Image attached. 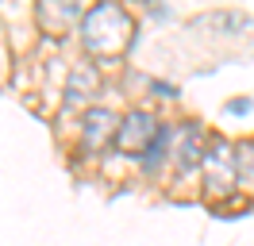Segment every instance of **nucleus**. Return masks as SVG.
<instances>
[{
    "label": "nucleus",
    "mask_w": 254,
    "mask_h": 246,
    "mask_svg": "<svg viewBox=\"0 0 254 246\" xmlns=\"http://www.w3.org/2000/svg\"><path fill=\"white\" fill-rule=\"evenodd\" d=\"M4 69H8V54H4V43H0V77H4Z\"/></svg>",
    "instance_id": "9d476101"
},
{
    "label": "nucleus",
    "mask_w": 254,
    "mask_h": 246,
    "mask_svg": "<svg viewBox=\"0 0 254 246\" xmlns=\"http://www.w3.org/2000/svg\"><path fill=\"white\" fill-rule=\"evenodd\" d=\"M227 112H231V116H247V112H251V100H247V96H239V100L227 104Z\"/></svg>",
    "instance_id": "6e6552de"
},
{
    "label": "nucleus",
    "mask_w": 254,
    "mask_h": 246,
    "mask_svg": "<svg viewBox=\"0 0 254 246\" xmlns=\"http://www.w3.org/2000/svg\"><path fill=\"white\" fill-rule=\"evenodd\" d=\"M162 123L150 116V112H127V120H120V131H116V146L124 154H146V146L154 142Z\"/></svg>",
    "instance_id": "7ed1b4c3"
},
{
    "label": "nucleus",
    "mask_w": 254,
    "mask_h": 246,
    "mask_svg": "<svg viewBox=\"0 0 254 246\" xmlns=\"http://www.w3.org/2000/svg\"><path fill=\"white\" fill-rule=\"evenodd\" d=\"M154 92H162V96H177L174 85H166V81H154Z\"/></svg>",
    "instance_id": "1a4fd4ad"
},
{
    "label": "nucleus",
    "mask_w": 254,
    "mask_h": 246,
    "mask_svg": "<svg viewBox=\"0 0 254 246\" xmlns=\"http://www.w3.org/2000/svg\"><path fill=\"white\" fill-rule=\"evenodd\" d=\"M96 89H100L96 65H93V62H77V65L69 69V77H65V108L85 104L89 96H96Z\"/></svg>",
    "instance_id": "20e7f679"
},
{
    "label": "nucleus",
    "mask_w": 254,
    "mask_h": 246,
    "mask_svg": "<svg viewBox=\"0 0 254 246\" xmlns=\"http://www.w3.org/2000/svg\"><path fill=\"white\" fill-rule=\"evenodd\" d=\"M170 138H174V131H170V127H158L154 142H150V146H146V154H143V166H146V169H158V166H162V158H166V150H170Z\"/></svg>",
    "instance_id": "0eeeda50"
},
{
    "label": "nucleus",
    "mask_w": 254,
    "mask_h": 246,
    "mask_svg": "<svg viewBox=\"0 0 254 246\" xmlns=\"http://www.w3.org/2000/svg\"><path fill=\"white\" fill-rule=\"evenodd\" d=\"M116 131H120L116 112H108V108H93V112L85 116V150L108 146V138H116Z\"/></svg>",
    "instance_id": "39448f33"
},
{
    "label": "nucleus",
    "mask_w": 254,
    "mask_h": 246,
    "mask_svg": "<svg viewBox=\"0 0 254 246\" xmlns=\"http://www.w3.org/2000/svg\"><path fill=\"white\" fill-rule=\"evenodd\" d=\"M204 188L208 192H220V196H227L231 188H235L239 181V162H235V150L223 142V138H212L204 150Z\"/></svg>",
    "instance_id": "f03ea898"
},
{
    "label": "nucleus",
    "mask_w": 254,
    "mask_h": 246,
    "mask_svg": "<svg viewBox=\"0 0 254 246\" xmlns=\"http://www.w3.org/2000/svg\"><path fill=\"white\" fill-rule=\"evenodd\" d=\"M204 150H208V138L200 131V123H189L181 131V142H177V166L181 169H196L204 162Z\"/></svg>",
    "instance_id": "423d86ee"
},
{
    "label": "nucleus",
    "mask_w": 254,
    "mask_h": 246,
    "mask_svg": "<svg viewBox=\"0 0 254 246\" xmlns=\"http://www.w3.org/2000/svg\"><path fill=\"white\" fill-rule=\"evenodd\" d=\"M81 39H85L89 54L112 62L120 54H127V46L135 39V19L120 4H96L93 12H85V19H81Z\"/></svg>",
    "instance_id": "f257e3e1"
}]
</instances>
